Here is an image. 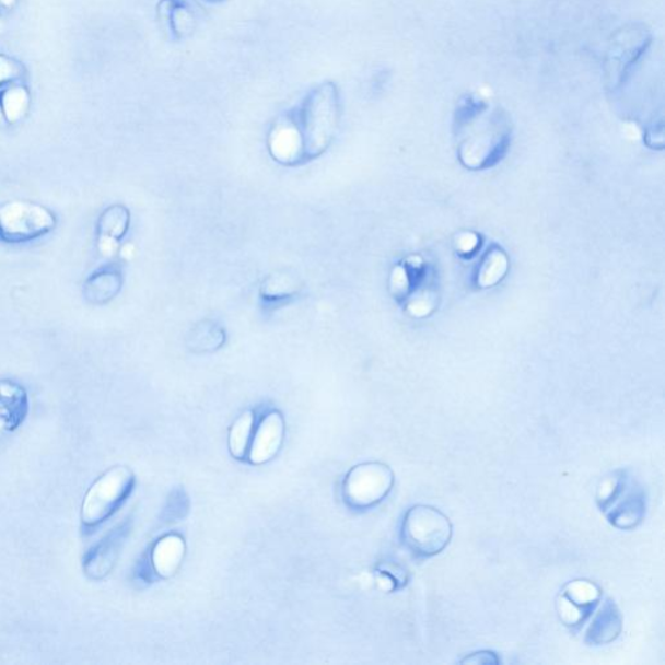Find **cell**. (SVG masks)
I'll return each instance as SVG.
<instances>
[{"label": "cell", "mask_w": 665, "mask_h": 665, "mask_svg": "<svg viewBox=\"0 0 665 665\" xmlns=\"http://www.w3.org/2000/svg\"><path fill=\"white\" fill-rule=\"evenodd\" d=\"M293 117L302 136L304 162L322 156L335 140L341 117L338 88L324 82L312 89Z\"/></svg>", "instance_id": "obj_1"}, {"label": "cell", "mask_w": 665, "mask_h": 665, "mask_svg": "<svg viewBox=\"0 0 665 665\" xmlns=\"http://www.w3.org/2000/svg\"><path fill=\"white\" fill-rule=\"evenodd\" d=\"M597 504L607 522L621 530L637 528L646 516V494L640 482L623 469L603 478Z\"/></svg>", "instance_id": "obj_2"}, {"label": "cell", "mask_w": 665, "mask_h": 665, "mask_svg": "<svg viewBox=\"0 0 665 665\" xmlns=\"http://www.w3.org/2000/svg\"><path fill=\"white\" fill-rule=\"evenodd\" d=\"M453 535L452 520L428 504L413 505L406 512L400 526L401 542L419 559L440 556L452 542Z\"/></svg>", "instance_id": "obj_3"}, {"label": "cell", "mask_w": 665, "mask_h": 665, "mask_svg": "<svg viewBox=\"0 0 665 665\" xmlns=\"http://www.w3.org/2000/svg\"><path fill=\"white\" fill-rule=\"evenodd\" d=\"M136 477L128 467L117 466L104 472L90 487L81 508L83 529L93 530L119 510L133 491Z\"/></svg>", "instance_id": "obj_4"}, {"label": "cell", "mask_w": 665, "mask_h": 665, "mask_svg": "<svg viewBox=\"0 0 665 665\" xmlns=\"http://www.w3.org/2000/svg\"><path fill=\"white\" fill-rule=\"evenodd\" d=\"M55 213L31 200L15 199L0 205V242L5 245L30 244L57 228Z\"/></svg>", "instance_id": "obj_5"}, {"label": "cell", "mask_w": 665, "mask_h": 665, "mask_svg": "<svg viewBox=\"0 0 665 665\" xmlns=\"http://www.w3.org/2000/svg\"><path fill=\"white\" fill-rule=\"evenodd\" d=\"M395 476L387 464H359L346 475L342 494L352 510H370L383 503L394 488Z\"/></svg>", "instance_id": "obj_6"}, {"label": "cell", "mask_w": 665, "mask_h": 665, "mask_svg": "<svg viewBox=\"0 0 665 665\" xmlns=\"http://www.w3.org/2000/svg\"><path fill=\"white\" fill-rule=\"evenodd\" d=\"M602 592L597 584L586 580L568 582L558 598V612L564 626L580 627L598 607Z\"/></svg>", "instance_id": "obj_7"}, {"label": "cell", "mask_w": 665, "mask_h": 665, "mask_svg": "<svg viewBox=\"0 0 665 665\" xmlns=\"http://www.w3.org/2000/svg\"><path fill=\"white\" fill-rule=\"evenodd\" d=\"M648 45V32L635 26L616 34L607 58L608 85H620L622 75L627 74L628 68L641 57Z\"/></svg>", "instance_id": "obj_8"}, {"label": "cell", "mask_w": 665, "mask_h": 665, "mask_svg": "<svg viewBox=\"0 0 665 665\" xmlns=\"http://www.w3.org/2000/svg\"><path fill=\"white\" fill-rule=\"evenodd\" d=\"M285 439V420L279 411L269 412L256 427L248 450V460L254 466H261L279 454Z\"/></svg>", "instance_id": "obj_9"}, {"label": "cell", "mask_w": 665, "mask_h": 665, "mask_svg": "<svg viewBox=\"0 0 665 665\" xmlns=\"http://www.w3.org/2000/svg\"><path fill=\"white\" fill-rule=\"evenodd\" d=\"M129 533L128 523H122L110 530L108 535L100 540L85 558H83V571L90 579L102 580L113 571L117 558L120 556L125 539Z\"/></svg>", "instance_id": "obj_10"}, {"label": "cell", "mask_w": 665, "mask_h": 665, "mask_svg": "<svg viewBox=\"0 0 665 665\" xmlns=\"http://www.w3.org/2000/svg\"><path fill=\"white\" fill-rule=\"evenodd\" d=\"M30 413V395L12 380H0V436L18 431Z\"/></svg>", "instance_id": "obj_11"}, {"label": "cell", "mask_w": 665, "mask_h": 665, "mask_svg": "<svg viewBox=\"0 0 665 665\" xmlns=\"http://www.w3.org/2000/svg\"><path fill=\"white\" fill-rule=\"evenodd\" d=\"M270 154L282 164L304 162L303 141L293 115L282 117L275 124L268 138Z\"/></svg>", "instance_id": "obj_12"}, {"label": "cell", "mask_w": 665, "mask_h": 665, "mask_svg": "<svg viewBox=\"0 0 665 665\" xmlns=\"http://www.w3.org/2000/svg\"><path fill=\"white\" fill-rule=\"evenodd\" d=\"M622 614L612 598L602 603L585 634L587 646H603L619 639L622 632Z\"/></svg>", "instance_id": "obj_13"}, {"label": "cell", "mask_w": 665, "mask_h": 665, "mask_svg": "<svg viewBox=\"0 0 665 665\" xmlns=\"http://www.w3.org/2000/svg\"><path fill=\"white\" fill-rule=\"evenodd\" d=\"M124 279L120 268L107 266L96 270L83 283L82 293L89 303L101 306L119 295Z\"/></svg>", "instance_id": "obj_14"}, {"label": "cell", "mask_w": 665, "mask_h": 665, "mask_svg": "<svg viewBox=\"0 0 665 665\" xmlns=\"http://www.w3.org/2000/svg\"><path fill=\"white\" fill-rule=\"evenodd\" d=\"M186 545L177 535H168L158 540L152 549L151 561L158 576L170 579L182 567Z\"/></svg>", "instance_id": "obj_15"}, {"label": "cell", "mask_w": 665, "mask_h": 665, "mask_svg": "<svg viewBox=\"0 0 665 665\" xmlns=\"http://www.w3.org/2000/svg\"><path fill=\"white\" fill-rule=\"evenodd\" d=\"M130 225V212L122 205H114L104 210L98 220L100 240L113 241L115 244L125 237Z\"/></svg>", "instance_id": "obj_16"}, {"label": "cell", "mask_w": 665, "mask_h": 665, "mask_svg": "<svg viewBox=\"0 0 665 665\" xmlns=\"http://www.w3.org/2000/svg\"><path fill=\"white\" fill-rule=\"evenodd\" d=\"M225 341V330L211 320L200 322L187 336L190 350L196 352L217 351L223 348Z\"/></svg>", "instance_id": "obj_17"}, {"label": "cell", "mask_w": 665, "mask_h": 665, "mask_svg": "<svg viewBox=\"0 0 665 665\" xmlns=\"http://www.w3.org/2000/svg\"><path fill=\"white\" fill-rule=\"evenodd\" d=\"M255 413L247 410L234 421L231 433H229V450L235 459L242 460L248 454L249 445L254 435Z\"/></svg>", "instance_id": "obj_18"}, {"label": "cell", "mask_w": 665, "mask_h": 665, "mask_svg": "<svg viewBox=\"0 0 665 665\" xmlns=\"http://www.w3.org/2000/svg\"><path fill=\"white\" fill-rule=\"evenodd\" d=\"M162 15L170 21L171 30L179 37L192 30V13L179 0H162Z\"/></svg>", "instance_id": "obj_19"}, {"label": "cell", "mask_w": 665, "mask_h": 665, "mask_svg": "<svg viewBox=\"0 0 665 665\" xmlns=\"http://www.w3.org/2000/svg\"><path fill=\"white\" fill-rule=\"evenodd\" d=\"M11 101L4 102L5 115L9 117L10 121H15L20 119V116L24 113V107L26 102L23 101V95L21 92L11 93Z\"/></svg>", "instance_id": "obj_20"}, {"label": "cell", "mask_w": 665, "mask_h": 665, "mask_svg": "<svg viewBox=\"0 0 665 665\" xmlns=\"http://www.w3.org/2000/svg\"><path fill=\"white\" fill-rule=\"evenodd\" d=\"M459 663H462V664H467V663L499 664V663H501V660H499V656L494 653V651L481 650V651H476V653L467 655Z\"/></svg>", "instance_id": "obj_21"}, {"label": "cell", "mask_w": 665, "mask_h": 665, "mask_svg": "<svg viewBox=\"0 0 665 665\" xmlns=\"http://www.w3.org/2000/svg\"><path fill=\"white\" fill-rule=\"evenodd\" d=\"M13 74V66L12 62L0 58V82L12 78Z\"/></svg>", "instance_id": "obj_22"}, {"label": "cell", "mask_w": 665, "mask_h": 665, "mask_svg": "<svg viewBox=\"0 0 665 665\" xmlns=\"http://www.w3.org/2000/svg\"><path fill=\"white\" fill-rule=\"evenodd\" d=\"M210 2H223V0H210Z\"/></svg>", "instance_id": "obj_23"}]
</instances>
